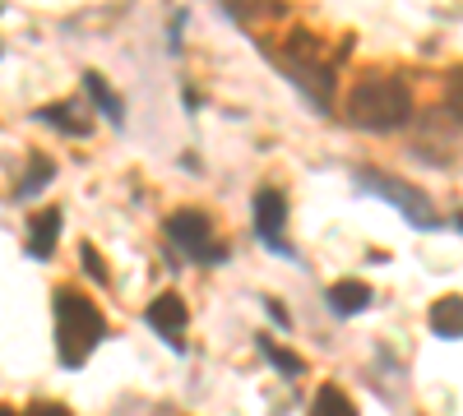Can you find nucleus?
I'll use <instances>...</instances> for the list:
<instances>
[{
  "label": "nucleus",
  "instance_id": "obj_6",
  "mask_svg": "<svg viewBox=\"0 0 463 416\" xmlns=\"http://www.w3.org/2000/svg\"><path fill=\"white\" fill-rule=\"evenodd\" d=\"M185 300L176 296V291H163L158 300L148 306V328L163 337L167 347H176V352H185Z\"/></svg>",
  "mask_w": 463,
  "mask_h": 416
},
{
  "label": "nucleus",
  "instance_id": "obj_5",
  "mask_svg": "<svg viewBox=\"0 0 463 416\" xmlns=\"http://www.w3.org/2000/svg\"><path fill=\"white\" fill-rule=\"evenodd\" d=\"M167 236H172V245H181L190 259H200V263L227 259V245L213 241V222H209L200 208H176V213L167 217Z\"/></svg>",
  "mask_w": 463,
  "mask_h": 416
},
{
  "label": "nucleus",
  "instance_id": "obj_10",
  "mask_svg": "<svg viewBox=\"0 0 463 416\" xmlns=\"http://www.w3.org/2000/svg\"><path fill=\"white\" fill-rule=\"evenodd\" d=\"M84 93L93 97V106L102 111V116H111V125H121L126 121V106H121V93H116L107 79H102V74L98 69H89L84 74Z\"/></svg>",
  "mask_w": 463,
  "mask_h": 416
},
{
  "label": "nucleus",
  "instance_id": "obj_8",
  "mask_svg": "<svg viewBox=\"0 0 463 416\" xmlns=\"http://www.w3.org/2000/svg\"><path fill=\"white\" fill-rule=\"evenodd\" d=\"M366 306H371V287H366V282L343 278V282H334V287H329V310H334V315L353 319V315H362Z\"/></svg>",
  "mask_w": 463,
  "mask_h": 416
},
{
  "label": "nucleus",
  "instance_id": "obj_9",
  "mask_svg": "<svg viewBox=\"0 0 463 416\" xmlns=\"http://www.w3.org/2000/svg\"><path fill=\"white\" fill-rule=\"evenodd\" d=\"M56 236H61V213L43 208L33 217V232H28V254L33 259H52L56 254Z\"/></svg>",
  "mask_w": 463,
  "mask_h": 416
},
{
  "label": "nucleus",
  "instance_id": "obj_4",
  "mask_svg": "<svg viewBox=\"0 0 463 416\" xmlns=\"http://www.w3.org/2000/svg\"><path fill=\"white\" fill-rule=\"evenodd\" d=\"M362 180V190H371V195H380V199H390L408 222H417L421 232H431V226H440V217H436V204L417 190V185H403V180H394V176H384V171H362L357 176Z\"/></svg>",
  "mask_w": 463,
  "mask_h": 416
},
{
  "label": "nucleus",
  "instance_id": "obj_1",
  "mask_svg": "<svg viewBox=\"0 0 463 416\" xmlns=\"http://www.w3.org/2000/svg\"><path fill=\"white\" fill-rule=\"evenodd\" d=\"M347 121L366 134H390L412 121V88L399 74H366L347 93Z\"/></svg>",
  "mask_w": 463,
  "mask_h": 416
},
{
  "label": "nucleus",
  "instance_id": "obj_14",
  "mask_svg": "<svg viewBox=\"0 0 463 416\" xmlns=\"http://www.w3.org/2000/svg\"><path fill=\"white\" fill-rule=\"evenodd\" d=\"M260 352H264L269 361H274V365H279V374H288V380H297V374L306 370V361H301L297 352H288V347H279V343H274V337H260Z\"/></svg>",
  "mask_w": 463,
  "mask_h": 416
},
{
  "label": "nucleus",
  "instance_id": "obj_7",
  "mask_svg": "<svg viewBox=\"0 0 463 416\" xmlns=\"http://www.w3.org/2000/svg\"><path fill=\"white\" fill-rule=\"evenodd\" d=\"M283 226H288V195L283 190H255V232H260L264 245H274L279 254H288Z\"/></svg>",
  "mask_w": 463,
  "mask_h": 416
},
{
  "label": "nucleus",
  "instance_id": "obj_17",
  "mask_svg": "<svg viewBox=\"0 0 463 416\" xmlns=\"http://www.w3.org/2000/svg\"><path fill=\"white\" fill-rule=\"evenodd\" d=\"M80 254H84V269H89V278H93V282H107V269H102V259H98V250H93L89 241L80 245Z\"/></svg>",
  "mask_w": 463,
  "mask_h": 416
},
{
  "label": "nucleus",
  "instance_id": "obj_13",
  "mask_svg": "<svg viewBox=\"0 0 463 416\" xmlns=\"http://www.w3.org/2000/svg\"><path fill=\"white\" fill-rule=\"evenodd\" d=\"M311 416H357V407L338 384H320V393L311 402Z\"/></svg>",
  "mask_w": 463,
  "mask_h": 416
},
{
  "label": "nucleus",
  "instance_id": "obj_16",
  "mask_svg": "<svg viewBox=\"0 0 463 416\" xmlns=\"http://www.w3.org/2000/svg\"><path fill=\"white\" fill-rule=\"evenodd\" d=\"M445 111L454 121H463V65L449 69V79H445Z\"/></svg>",
  "mask_w": 463,
  "mask_h": 416
},
{
  "label": "nucleus",
  "instance_id": "obj_3",
  "mask_svg": "<svg viewBox=\"0 0 463 416\" xmlns=\"http://www.w3.org/2000/svg\"><path fill=\"white\" fill-rule=\"evenodd\" d=\"M274 60H279V69L288 74V79L316 102V111H329V102H334V65L325 60V51H320V42L311 32H292L288 47L274 51Z\"/></svg>",
  "mask_w": 463,
  "mask_h": 416
},
{
  "label": "nucleus",
  "instance_id": "obj_12",
  "mask_svg": "<svg viewBox=\"0 0 463 416\" xmlns=\"http://www.w3.org/2000/svg\"><path fill=\"white\" fill-rule=\"evenodd\" d=\"M431 328L440 337H463V296H440L436 306H431Z\"/></svg>",
  "mask_w": 463,
  "mask_h": 416
},
{
  "label": "nucleus",
  "instance_id": "obj_19",
  "mask_svg": "<svg viewBox=\"0 0 463 416\" xmlns=\"http://www.w3.org/2000/svg\"><path fill=\"white\" fill-rule=\"evenodd\" d=\"M0 416H19V411H10V407H0Z\"/></svg>",
  "mask_w": 463,
  "mask_h": 416
},
{
  "label": "nucleus",
  "instance_id": "obj_15",
  "mask_svg": "<svg viewBox=\"0 0 463 416\" xmlns=\"http://www.w3.org/2000/svg\"><path fill=\"white\" fill-rule=\"evenodd\" d=\"M52 176H56V162H52V158H33V162H28V176H24V185H19V195H24V199L37 195L43 185H52Z\"/></svg>",
  "mask_w": 463,
  "mask_h": 416
},
{
  "label": "nucleus",
  "instance_id": "obj_11",
  "mask_svg": "<svg viewBox=\"0 0 463 416\" xmlns=\"http://www.w3.org/2000/svg\"><path fill=\"white\" fill-rule=\"evenodd\" d=\"M37 116H43L47 125H56V130H65V134H89V130H93V121H89L74 102H52V106L37 111Z\"/></svg>",
  "mask_w": 463,
  "mask_h": 416
},
{
  "label": "nucleus",
  "instance_id": "obj_20",
  "mask_svg": "<svg viewBox=\"0 0 463 416\" xmlns=\"http://www.w3.org/2000/svg\"><path fill=\"white\" fill-rule=\"evenodd\" d=\"M458 232H463V213H458Z\"/></svg>",
  "mask_w": 463,
  "mask_h": 416
},
{
  "label": "nucleus",
  "instance_id": "obj_18",
  "mask_svg": "<svg viewBox=\"0 0 463 416\" xmlns=\"http://www.w3.org/2000/svg\"><path fill=\"white\" fill-rule=\"evenodd\" d=\"M28 416H70V411H65L61 402H33V411H28Z\"/></svg>",
  "mask_w": 463,
  "mask_h": 416
},
{
  "label": "nucleus",
  "instance_id": "obj_2",
  "mask_svg": "<svg viewBox=\"0 0 463 416\" xmlns=\"http://www.w3.org/2000/svg\"><path fill=\"white\" fill-rule=\"evenodd\" d=\"M107 337V319L89 296L56 287V352L65 370H80Z\"/></svg>",
  "mask_w": 463,
  "mask_h": 416
}]
</instances>
